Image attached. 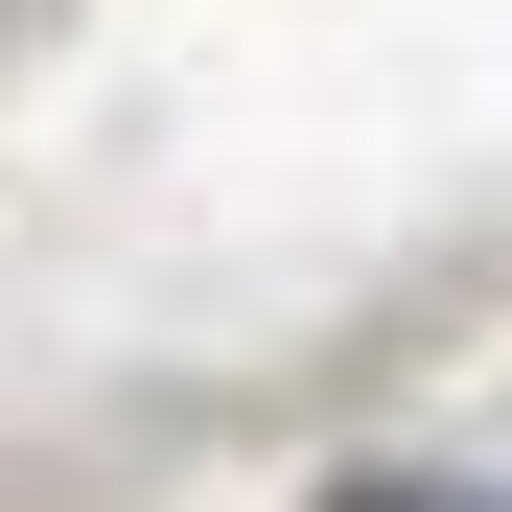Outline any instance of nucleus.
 <instances>
[{"instance_id":"f257e3e1","label":"nucleus","mask_w":512,"mask_h":512,"mask_svg":"<svg viewBox=\"0 0 512 512\" xmlns=\"http://www.w3.org/2000/svg\"><path fill=\"white\" fill-rule=\"evenodd\" d=\"M350 512H489V489H350Z\"/></svg>"}]
</instances>
